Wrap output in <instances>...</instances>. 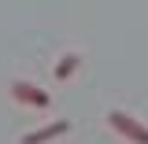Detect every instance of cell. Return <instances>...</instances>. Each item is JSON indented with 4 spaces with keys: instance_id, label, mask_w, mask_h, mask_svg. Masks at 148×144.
Segmentation results:
<instances>
[{
    "instance_id": "cell-1",
    "label": "cell",
    "mask_w": 148,
    "mask_h": 144,
    "mask_svg": "<svg viewBox=\"0 0 148 144\" xmlns=\"http://www.w3.org/2000/svg\"><path fill=\"white\" fill-rule=\"evenodd\" d=\"M108 126L115 129L119 137L133 141V144H148V126H145V122H137V118L126 115V111H108Z\"/></svg>"
},
{
    "instance_id": "cell-4",
    "label": "cell",
    "mask_w": 148,
    "mask_h": 144,
    "mask_svg": "<svg viewBox=\"0 0 148 144\" xmlns=\"http://www.w3.org/2000/svg\"><path fill=\"white\" fill-rule=\"evenodd\" d=\"M82 67V55L78 52H67V55H59L56 59V81H63V78H71L74 70Z\"/></svg>"
},
{
    "instance_id": "cell-2",
    "label": "cell",
    "mask_w": 148,
    "mask_h": 144,
    "mask_svg": "<svg viewBox=\"0 0 148 144\" xmlns=\"http://www.w3.org/2000/svg\"><path fill=\"white\" fill-rule=\"evenodd\" d=\"M11 96L18 104H30V107H48V92L41 85H34V81H26V78H15L11 81Z\"/></svg>"
},
{
    "instance_id": "cell-3",
    "label": "cell",
    "mask_w": 148,
    "mask_h": 144,
    "mask_svg": "<svg viewBox=\"0 0 148 144\" xmlns=\"http://www.w3.org/2000/svg\"><path fill=\"white\" fill-rule=\"evenodd\" d=\"M67 129H71L67 118H56V122H48V126L34 129V133H26V137H18V144H45V141H52V137H63Z\"/></svg>"
}]
</instances>
